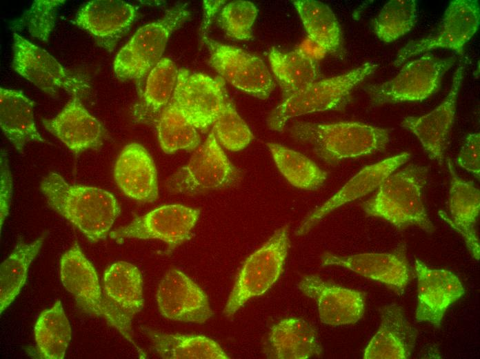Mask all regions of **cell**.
I'll return each mask as SVG.
<instances>
[{
    "instance_id": "cell-1",
    "label": "cell",
    "mask_w": 480,
    "mask_h": 359,
    "mask_svg": "<svg viewBox=\"0 0 480 359\" xmlns=\"http://www.w3.org/2000/svg\"><path fill=\"white\" fill-rule=\"evenodd\" d=\"M40 188L48 205L92 242L106 238L121 212L117 199L110 192L68 184L57 173L46 176Z\"/></svg>"
},
{
    "instance_id": "cell-2",
    "label": "cell",
    "mask_w": 480,
    "mask_h": 359,
    "mask_svg": "<svg viewBox=\"0 0 480 359\" xmlns=\"http://www.w3.org/2000/svg\"><path fill=\"white\" fill-rule=\"evenodd\" d=\"M290 133L294 139L310 145L329 164L383 151L390 139L389 129L357 122H297L290 126Z\"/></svg>"
},
{
    "instance_id": "cell-3",
    "label": "cell",
    "mask_w": 480,
    "mask_h": 359,
    "mask_svg": "<svg viewBox=\"0 0 480 359\" xmlns=\"http://www.w3.org/2000/svg\"><path fill=\"white\" fill-rule=\"evenodd\" d=\"M427 178L426 167L409 165L387 177L376 194L362 204V208L366 215L382 218L398 230L417 226L432 233L435 227L423 200Z\"/></svg>"
},
{
    "instance_id": "cell-4",
    "label": "cell",
    "mask_w": 480,
    "mask_h": 359,
    "mask_svg": "<svg viewBox=\"0 0 480 359\" xmlns=\"http://www.w3.org/2000/svg\"><path fill=\"white\" fill-rule=\"evenodd\" d=\"M377 68L378 64L368 61L343 74L314 81L282 99L269 114L268 126L282 131L286 122L292 117L343 108L352 91Z\"/></svg>"
},
{
    "instance_id": "cell-5",
    "label": "cell",
    "mask_w": 480,
    "mask_h": 359,
    "mask_svg": "<svg viewBox=\"0 0 480 359\" xmlns=\"http://www.w3.org/2000/svg\"><path fill=\"white\" fill-rule=\"evenodd\" d=\"M190 17L188 3H177L159 19L139 28L117 54L113 69L121 80H139L162 59L171 35Z\"/></svg>"
},
{
    "instance_id": "cell-6",
    "label": "cell",
    "mask_w": 480,
    "mask_h": 359,
    "mask_svg": "<svg viewBox=\"0 0 480 359\" xmlns=\"http://www.w3.org/2000/svg\"><path fill=\"white\" fill-rule=\"evenodd\" d=\"M289 245L288 226L285 225L246 260L223 309L226 317H232L248 300L262 295L277 282Z\"/></svg>"
},
{
    "instance_id": "cell-7",
    "label": "cell",
    "mask_w": 480,
    "mask_h": 359,
    "mask_svg": "<svg viewBox=\"0 0 480 359\" xmlns=\"http://www.w3.org/2000/svg\"><path fill=\"white\" fill-rule=\"evenodd\" d=\"M12 68L21 76L53 97L59 91L79 97L90 90V78L79 71L64 68L46 50L13 32Z\"/></svg>"
},
{
    "instance_id": "cell-8",
    "label": "cell",
    "mask_w": 480,
    "mask_h": 359,
    "mask_svg": "<svg viewBox=\"0 0 480 359\" xmlns=\"http://www.w3.org/2000/svg\"><path fill=\"white\" fill-rule=\"evenodd\" d=\"M457 61L455 55L441 58L425 53L403 66L392 79L363 89L372 104L380 106L403 101H421L439 88L441 80Z\"/></svg>"
},
{
    "instance_id": "cell-9",
    "label": "cell",
    "mask_w": 480,
    "mask_h": 359,
    "mask_svg": "<svg viewBox=\"0 0 480 359\" xmlns=\"http://www.w3.org/2000/svg\"><path fill=\"white\" fill-rule=\"evenodd\" d=\"M241 178V171L229 160L212 130L188 164L170 176L165 185L170 193L192 195L227 188Z\"/></svg>"
},
{
    "instance_id": "cell-10",
    "label": "cell",
    "mask_w": 480,
    "mask_h": 359,
    "mask_svg": "<svg viewBox=\"0 0 480 359\" xmlns=\"http://www.w3.org/2000/svg\"><path fill=\"white\" fill-rule=\"evenodd\" d=\"M225 81L179 69L171 104L197 129L206 132L228 101Z\"/></svg>"
},
{
    "instance_id": "cell-11",
    "label": "cell",
    "mask_w": 480,
    "mask_h": 359,
    "mask_svg": "<svg viewBox=\"0 0 480 359\" xmlns=\"http://www.w3.org/2000/svg\"><path fill=\"white\" fill-rule=\"evenodd\" d=\"M479 23L478 1H451L436 32L406 44L397 52L393 66L399 67L410 58L437 48L450 49L461 54L465 44L478 30Z\"/></svg>"
},
{
    "instance_id": "cell-12",
    "label": "cell",
    "mask_w": 480,
    "mask_h": 359,
    "mask_svg": "<svg viewBox=\"0 0 480 359\" xmlns=\"http://www.w3.org/2000/svg\"><path fill=\"white\" fill-rule=\"evenodd\" d=\"M202 41L209 51V64L220 77L242 92L261 99L268 98L275 83L261 58L207 36Z\"/></svg>"
},
{
    "instance_id": "cell-13",
    "label": "cell",
    "mask_w": 480,
    "mask_h": 359,
    "mask_svg": "<svg viewBox=\"0 0 480 359\" xmlns=\"http://www.w3.org/2000/svg\"><path fill=\"white\" fill-rule=\"evenodd\" d=\"M103 293L110 313V326L118 330L138 350L145 354L132 338V322L143 308V279L139 269L134 264L119 261L108 266L103 278Z\"/></svg>"
},
{
    "instance_id": "cell-14",
    "label": "cell",
    "mask_w": 480,
    "mask_h": 359,
    "mask_svg": "<svg viewBox=\"0 0 480 359\" xmlns=\"http://www.w3.org/2000/svg\"><path fill=\"white\" fill-rule=\"evenodd\" d=\"M199 214V209L182 204L164 205L110 232L109 235L118 243L128 238L159 240L168 244L170 252L188 238Z\"/></svg>"
},
{
    "instance_id": "cell-15",
    "label": "cell",
    "mask_w": 480,
    "mask_h": 359,
    "mask_svg": "<svg viewBox=\"0 0 480 359\" xmlns=\"http://www.w3.org/2000/svg\"><path fill=\"white\" fill-rule=\"evenodd\" d=\"M468 59L466 56L460 59L450 91L436 108L423 116L407 117L401 124L418 138L430 158L440 164L443 162L448 140L454 122L457 101Z\"/></svg>"
},
{
    "instance_id": "cell-16",
    "label": "cell",
    "mask_w": 480,
    "mask_h": 359,
    "mask_svg": "<svg viewBox=\"0 0 480 359\" xmlns=\"http://www.w3.org/2000/svg\"><path fill=\"white\" fill-rule=\"evenodd\" d=\"M323 266L345 267L368 279L379 282L397 295L404 293L410 280V268L406 255V244L401 242L388 253H366L340 256L325 253L321 257Z\"/></svg>"
},
{
    "instance_id": "cell-17",
    "label": "cell",
    "mask_w": 480,
    "mask_h": 359,
    "mask_svg": "<svg viewBox=\"0 0 480 359\" xmlns=\"http://www.w3.org/2000/svg\"><path fill=\"white\" fill-rule=\"evenodd\" d=\"M156 300L161 314L172 320L203 323L213 313L206 293L175 269H170L160 281Z\"/></svg>"
},
{
    "instance_id": "cell-18",
    "label": "cell",
    "mask_w": 480,
    "mask_h": 359,
    "mask_svg": "<svg viewBox=\"0 0 480 359\" xmlns=\"http://www.w3.org/2000/svg\"><path fill=\"white\" fill-rule=\"evenodd\" d=\"M60 278L63 286L72 295L81 311L103 318L110 324V313L97 273L77 242H74L61 258Z\"/></svg>"
},
{
    "instance_id": "cell-19",
    "label": "cell",
    "mask_w": 480,
    "mask_h": 359,
    "mask_svg": "<svg viewBox=\"0 0 480 359\" xmlns=\"http://www.w3.org/2000/svg\"><path fill=\"white\" fill-rule=\"evenodd\" d=\"M417 277V305L415 319L439 329L447 309L465 293L459 278L446 269H430L415 259Z\"/></svg>"
},
{
    "instance_id": "cell-20",
    "label": "cell",
    "mask_w": 480,
    "mask_h": 359,
    "mask_svg": "<svg viewBox=\"0 0 480 359\" xmlns=\"http://www.w3.org/2000/svg\"><path fill=\"white\" fill-rule=\"evenodd\" d=\"M298 287L304 295L316 301L319 319L326 324H354L363 316L366 306L363 292L324 281L315 275L303 277Z\"/></svg>"
},
{
    "instance_id": "cell-21",
    "label": "cell",
    "mask_w": 480,
    "mask_h": 359,
    "mask_svg": "<svg viewBox=\"0 0 480 359\" xmlns=\"http://www.w3.org/2000/svg\"><path fill=\"white\" fill-rule=\"evenodd\" d=\"M137 15V8L126 1L92 0L78 10L73 22L89 32L98 46L112 52Z\"/></svg>"
},
{
    "instance_id": "cell-22",
    "label": "cell",
    "mask_w": 480,
    "mask_h": 359,
    "mask_svg": "<svg viewBox=\"0 0 480 359\" xmlns=\"http://www.w3.org/2000/svg\"><path fill=\"white\" fill-rule=\"evenodd\" d=\"M42 123L46 130L75 153L99 149L106 135L103 124L87 110L81 99L76 96L72 97L57 116L43 119Z\"/></svg>"
},
{
    "instance_id": "cell-23",
    "label": "cell",
    "mask_w": 480,
    "mask_h": 359,
    "mask_svg": "<svg viewBox=\"0 0 480 359\" xmlns=\"http://www.w3.org/2000/svg\"><path fill=\"white\" fill-rule=\"evenodd\" d=\"M410 158V153L404 152L363 168L324 204L312 211L297 229L296 235H306L330 212L379 187L387 177Z\"/></svg>"
},
{
    "instance_id": "cell-24",
    "label": "cell",
    "mask_w": 480,
    "mask_h": 359,
    "mask_svg": "<svg viewBox=\"0 0 480 359\" xmlns=\"http://www.w3.org/2000/svg\"><path fill=\"white\" fill-rule=\"evenodd\" d=\"M114 178L120 190L128 197L142 202H152L159 196L157 172L148 151L132 142L124 146L114 166Z\"/></svg>"
},
{
    "instance_id": "cell-25",
    "label": "cell",
    "mask_w": 480,
    "mask_h": 359,
    "mask_svg": "<svg viewBox=\"0 0 480 359\" xmlns=\"http://www.w3.org/2000/svg\"><path fill=\"white\" fill-rule=\"evenodd\" d=\"M381 324L364 350L365 359H406L411 356L418 336L403 308L390 304L381 310Z\"/></svg>"
},
{
    "instance_id": "cell-26",
    "label": "cell",
    "mask_w": 480,
    "mask_h": 359,
    "mask_svg": "<svg viewBox=\"0 0 480 359\" xmlns=\"http://www.w3.org/2000/svg\"><path fill=\"white\" fill-rule=\"evenodd\" d=\"M451 175L448 203L450 217L443 211L439 215L463 237L472 257L479 260L480 246L475 225L480 209L479 190L470 181H466L456 173L453 164L448 159Z\"/></svg>"
},
{
    "instance_id": "cell-27",
    "label": "cell",
    "mask_w": 480,
    "mask_h": 359,
    "mask_svg": "<svg viewBox=\"0 0 480 359\" xmlns=\"http://www.w3.org/2000/svg\"><path fill=\"white\" fill-rule=\"evenodd\" d=\"M266 355L270 358L307 359L319 356L322 347L314 328L302 318H285L268 335Z\"/></svg>"
},
{
    "instance_id": "cell-28",
    "label": "cell",
    "mask_w": 480,
    "mask_h": 359,
    "mask_svg": "<svg viewBox=\"0 0 480 359\" xmlns=\"http://www.w3.org/2000/svg\"><path fill=\"white\" fill-rule=\"evenodd\" d=\"M34 102L21 90L0 88V126L20 153L30 142H45L34 120Z\"/></svg>"
},
{
    "instance_id": "cell-29",
    "label": "cell",
    "mask_w": 480,
    "mask_h": 359,
    "mask_svg": "<svg viewBox=\"0 0 480 359\" xmlns=\"http://www.w3.org/2000/svg\"><path fill=\"white\" fill-rule=\"evenodd\" d=\"M179 70L174 63L162 58L148 73L143 91L134 108V118L141 123L154 124L170 104Z\"/></svg>"
},
{
    "instance_id": "cell-30",
    "label": "cell",
    "mask_w": 480,
    "mask_h": 359,
    "mask_svg": "<svg viewBox=\"0 0 480 359\" xmlns=\"http://www.w3.org/2000/svg\"><path fill=\"white\" fill-rule=\"evenodd\" d=\"M272 72L286 98L317 81L320 71L317 59L301 48L281 51L274 47L268 53Z\"/></svg>"
},
{
    "instance_id": "cell-31",
    "label": "cell",
    "mask_w": 480,
    "mask_h": 359,
    "mask_svg": "<svg viewBox=\"0 0 480 359\" xmlns=\"http://www.w3.org/2000/svg\"><path fill=\"white\" fill-rule=\"evenodd\" d=\"M292 4L303 23L308 40L326 53L341 56L343 53L341 30L330 8L314 0H296Z\"/></svg>"
},
{
    "instance_id": "cell-32",
    "label": "cell",
    "mask_w": 480,
    "mask_h": 359,
    "mask_svg": "<svg viewBox=\"0 0 480 359\" xmlns=\"http://www.w3.org/2000/svg\"><path fill=\"white\" fill-rule=\"evenodd\" d=\"M143 331L153 350L162 358H230L217 342L206 336L169 334L146 328Z\"/></svg>"
},
{
    "instance_id": "cell-33",
    "label": "cell",
    "mask_w": 480,
    "mask_h": 359,
    "mask_svg": "<svg viewBox=\"0 0 480 359\" xmlns=\"http://www.w3.org/2000/svg\"><path fill=\"white\" fill-rule=\"evenodd\" d=\"M34 340L41 358L62 359L71 339V328L60 300L39 316Z\"/></svg>"
},
{
    "instance_id": "cell-34",
    "label": "cell",
    "mask_w": 480,
    "mask_h": 359,
    "mask_svg": "<svg viewBox=\"0 0 480 359\" xmlns=\"http://www.w3.org/2000/svg\"><path fill=\"white\" fill-rule=\"evenodd\" d=\"M43 233L35 241L19 244L0 266L1 313L14 300L25 284L32 262L46 237Z\"/></svg>"
},
{
    "instance_id": "cell-35",
    "label": "cell",
    "mask_w": 480,
    "mask_h": 359,
    "mask_svg": "<svg viewBox=\"0 0 480 359\" xmlns=\"http://www.w3.org/2000/svg\"><path fill=\"white\" fill-rule=\"evenodd\" d=\"M266 145L277 168L292 186L316 190L326 181L327 173L304 155L277 143L268 142Z\"/></svg>"
},
{
    "instance_id": "cell-36",
    "label": "cell",
    "mask_w": 480,
    "mask_h": 359,
    "mask_svg": "<svg viewBox=\"0 0 480 359\" xmlns=\"http://www.w3.org/2000/svg\"><path fill=\"white\" fill-rule=\"evenodd\" d=\"M154 126L160 147L166 153L171 154L180 150L192 151L201 143L197 128L171 102L160 113Z\"/></svg>"
},
{
    "instance_id": "cell-37",
    "label": "cell",
    "mask_w": 480,
    "mask_h": 359,
    "mask_svg": "<svg viewBox=\"0 0 480 359\" xmlns=\"http://www.w3.org/2000/svg\"><path fill=\"white\" fill-rule=\"evenodd\" d=\"M417 21L414 0H391L372 21L373 30L382 41L390 43L410 32Z\"/></svg>"
},
{
    "instance_id": "cell-38",
    "label": "cell",
    "mask_w": 480,
    "mask_h": 359,
    "mask_svg": "<svg viewBox=\"0 0 480 359\" xmlns=\"http://www.w3.org/2000/svg\"><path fill=\"white\" fill-rule=\"evenodd\" d=\"M212 130L218 142L233 152L243 150L254 139L250 128L230 100L214 122Z\"/></svg>"
},
{
    "instance_id": "cell-39",
    "label": "cell",
    "mask_w": 480,
    "mask_h": 359,
    "mask_svg": "<svg viewBox=\"0 0 480 359\" xmlns=\"http://www.w3.org/2000/svg\"><path fill=\"white\" fill-rule=\"evenodd\" d=\"M64 0H35L30 8L14 22V30L25 29L32 37L48 41L56 20L57 12Z\"/></svg>"
},
{
    "instance_id": "cell-40",
    "label": "cell",
    "mask_w": 480,
    "mask_h": 359,
    "mask_svg": "<svg viewBox=\"0 0 480 359\" xmlns=\"http://www.w3.org/2000/svg\"><path fill=\"white\" fill-rule=\"evenodd\" d=\"M257 14L258 9L251 1H235L221 8L218 20L228 36L247 41L252 38V27Z\"/></svg>"
},
{
    "instance_id": "cell-41",
    "label": "cell",
    "mask_w": 480,
    "mask_h": 359,
    "mask_svg": "<svg viewBox=\"0 0 480 359\" xmlns=\"http://www.w3.org/2000/svg\"><path fill=\"white\" fill-rule=\"evenodd\" d=\"M480 135L479 133L469 134L457 157L458 165L472 173L477 177L480 174Z\"/></svg>"
},
{
    "instance_id": "cell-42",
    "label": "cell",
    "mask_w": 480,
    "mask_h": 359,
    "mask_svg": "<svg viewBox=\"0 0 480 359\" xmlns=\"http://www.w3.org/2000/svg\"><path fill=\"white\" fill-rule=\"evenodd\" d=\"M12 195V179L4 153L1 157V228L8 214Z\"/></svg>"
},
{
    "instance_id": "cell-43",
    "label": "cell",
    "mask_w": 480,
    "mask_h": 359,
    "mask_svg": "<svg viewBox=\"0 0 480 359\" xmlns=\"http://www.w3.org/2000/svg\"><path fill=\"white\" fill-rule=\"evenodd\" d=\"M225 3V1H203V20L201 26V38L207 36V32L215 14Z\"/></svg>"
}]
</instances>
